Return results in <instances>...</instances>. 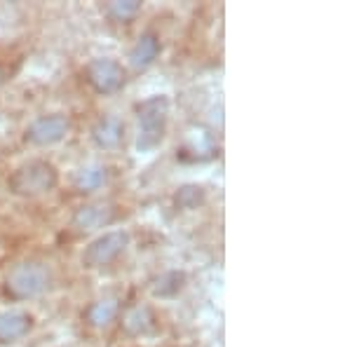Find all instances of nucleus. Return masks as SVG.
I'll list each match as a JSON object with an SVG mask.
<instances>
[{
	"label": "nucleus",
	"mask_w": 352,
	"mask_h": 347,
	"mask_svg": "<svg viewBox=\"0 0 352 347\" xmlns=\"http://www.w3.org/2000/svg\"><path fill=\"white\" fill-rule=\"evenodd\" d=\"M56 183V172L52 164L43 162V160H33L19 167L14 172V176L10 179L14 192L19 195H41V192L50 190Z\"/></svg>",
	"instance_id": "f257e3e1"
},
{
	"label": "nucleus",
	"mask_w": 352,
	"mask_h": 347,
	"mask_svg": "<svg viewBox=\"0 0 352 347\" xmlns=\"http://www.w3.org/2000/svg\"><path fill=\"white\" fill-rule=\"evenodd\" d=\"M50 287V272L41 263H24L16 265L8 277V291L14 298H31L43 293Z\"/></svg>",
	"instance_id": "f03ea898"
},
{
	"label": "nucleus",
	"mask_w": 352,
	"mask_h": 347,
	"mask_svg": "<svg viewBox=\"0 0 352 347\" xmlns=\"http://www.w3.org/2000/svg\"><path fill=\"white\" fill-rule=\"evenodd\" d=\"M167 104L164 99H151L139 108V148H153L162 141Z\"/></svg>",
	"instance_id": "7ed1b4c3"
},
{
	"label": "nucleus",
	"mask_w": 352,
	"mask_h": 347,
	"mask_svg": "<svg viewBox=\"0 0 352 347\" xmlns=\"http://www.w3.org/2000/svg\"><path fill=\"white\" fill-rule=\"evenodd\" d=\"M124 244H127V235H124V232H109V235H104L101 240H96L92 247L85 251L82 260L87 263V267L106 265L122 251Z\"/></svg>",
	"instance_id": "20e7f679"
},
{
	"label": "nucleus",
	"mask_w": 352,
	"mask_h": 347,
	"mask_svg": "<svg viewBox=\"0 0 352 347\" xmlns=\"http://www.w3.org/2000/svg\"><path fill=\"white\" fill-rule=\"evenodd\" d=\"M89 82L96 87V92H116L118 87L124 82V71L118 61L111 59H99L87 68Z\"/></svg>",
	"instance_id": "39448f33"
},
{
	"label": "nucleus",
	"mask_w": 352,
	"mask_h": 347,
	"mask_svg": "<svg viewBox=\"0 0 352 347\" xmlns=\"http://www.w3.org/2000/svg\"><path fill=\"white\" fill-rule=\"evenodd\" d=\"M68 132V120L61 115H50V117H41L28 127L26 132V141L36 146H47V144H56L59 139H64V134Z\"/></svg>",
	"instance_id": "423d86ee"
},
{
	"label": "nucleus",
	"mask_w": 352,
	"mask_h": 347,
	"mask_svg": "<svg viewBox=\"0 0 352 347\" xmlns=\"http://www.w3.org/2000/svg\"><path fill=\"white\" fill-rule=\"evenodd\" d=\"M31 328V317L26 312H5L0 315V343H12Z\"/></svg>",
	"instance_id": "0eeeda50"
},
{
	"label": "nucleus",
	"mask_w": 352,
	"mask_h": 347,
	"mask_svg": "<svg viewBox=\"0 0 352 347\" xmlns=\"http://www.w3.org/2000/svg\"><path fill=\"white\" fill-rule=\"evenodd\" d=\"M113 219V212L104 204H92V207H82L80 212L76 214V223L80 230H94V227H104L109 225Z\"/></svg>",
	"instance_id": "6e6552de"
},
{
	"label": "nucleus",
	"mask_w": 352,
	"mask_h": 347,
	"mask_svg": "<svg viewBox=\"0 0 352 347\" xmlns=\"http://www.w3.org/2000/svg\"><path fill=\"white\" fill-rule=\"evenodd\" d=\"M94 139H96V144L104 146V148L120 146V141H122V122L116 120V117H106V120L94 129Z\"/></svg>",
	"instance_id": "1a4fd4ad"
},
{
	"label": "nucleus",
	"mask_w": 352,
	"mask_h": 347,
	"mask_svg": "<svg viewBox=\"0 0 352 347\" xmlns=\"http://www.w3.org/2000/svg\"><path fill=\"white\" fill-rule=\"evenodd\" d=\"M104 181H106V169L101 167V164H89V167H82L80 172L76 174L73 183H76L78 190L89 192L104 186Z\"/></svg>",
	"instance_id": "9d476101"
},
{
	"label": "nucleus",
	"mask_w": 352,
	"mask_h": 347,
	"mask_svg": "<svg viewBox=\"0 0 352 347\" xmlns=\"http://www.w3.org/2000/svg\"><path fill=\"white\" fill-rule=\"evenodd\" d=\"M155 56H157L155 36H144V38H139V43H136V47L132 49L129 59H132V64L136 68H146L153 59H155Z\"/></svg>",
	"instance_id": "9b49d317"
},
{
	"label": "nucleus",
	"mask_w": 352,
	"mask_h": 347,
	"mask_svg": "<svg viewBox=\"0 0 352 347\" xmlns=\"http://www.w3.org/2000/svg\"><path fill=\"white\" fill-rule=\"evenodd\" d=\"M118 312V305L116 300H99V303H94L92 307H89V322L96 324V326H106L113 317H116Z\"/></svg>",
	"instance_id": "f8f14e48"
},
{
	"label": "nucleus",
	"mask_w": 352,
	"mask_h": 347,
	"mask_svg": "<svg viewBox=\"0 0 352 347\" xmlns=\"http://www.w3.org/2000/svg\"><path fill=\"white\" fill-rule=\"evenodd\" d=\"M176 202L181 204V207H197V202H202V192H200V188H195V186H188V188H184V190L176 195Z\"/></svg>",
	"instance_id": "ddd939ff"
},
{
	"label": "nucleus",
	"mask_w": 352,
	"mask_h": 347,
	"mask_svg": "<svg viewBox=\"0 0 352 347\" xmlns=\"http://www.w3.org/2000/svg\"><path fill=\"white\" fill-rule=\"evenodd\" d=\"M136 10H139V5L136 3H129V5H113V12H118L120 19H127L129 14H134Z\"/></svg>",
	"instance_id": "4468645a"
},
{
	"label": "nucleus",
	"mask_w": 352,
	"mask_h": 347,
	"mask_svg": "<svg viewBox=\"0 0 352 347\" xmlns=\"http://www.w3.org/2000/svg\"><path fill=\"white\" fill-rule=\"evenodd\" d=\"M0 80H3V71H0Z\"/></svg>",
	"instance_id": "2eb2a0df"
}]
</instances>
